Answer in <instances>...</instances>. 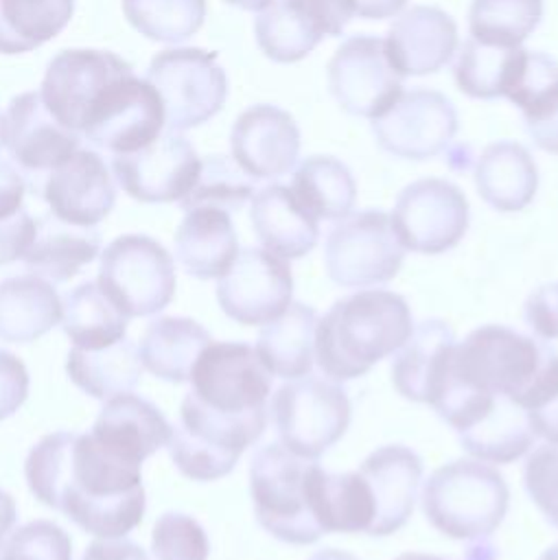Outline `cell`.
Segmentation results:
<instances>
[{
  "label": "cell",
  "mask_w": 558,
  "mask_h": 560,
  "mask_svg": "<svg viewBox=\"0 0 558 560\" xmlns=\"http://www.w3.org/2000/svg\"><path fill=\"white\" fill-rule=\"evenodd\" d=\"M271 378L245 341H210L201 350L166 444L184 477L217 481L234 470L245 448L265 433Z\"/></svg>",
  "instance_id": "obj_1"
},
{
  "label": "cell",
  "mask_w": 558,
  "mask_h": 560,
  "mask_svg": "<svg viewBox=\"0 0 558 560\" xmlns=\"http://www.w3.org/2000/svg\"><path fill=\"white\" fill-rule=\"evenodd\" d=\"M142 464L116 453L92 433L55 431L31 446L24 477L31 494L85 534L123 538L147 510Z\"/></svg>",
  "instance_id": "obj_2"
},
{
  "label": "cell",
  "mask_w": 558,
  "mask_h": 560,
  "mask_svg": "<svg viewBox=\"0 0 558 560\" xmlns=\"http://www.w3.org/2000/svg\"><path fill=\"white\" fill-rule=\"evenodd\" d=\"M442 381L508 398L527 413L558 387V350L545 339L501 324H486L453 346Z\"/></svg>",
  "instance_id": "obj_3"
},
{
  "label": "cell",
  "mask_w": 558,
  "mask_h": 560,
  "mask_svg": "<svg viewBox=\"0 0 558 560\" xmlns=\"http://www.w3.org/2000/svg\"><path fill=\"white\" fill-rule=\"evenodd\" d=\"M411 330L414 317L403 295L387 289H361L317 317L315 361L324 376L352 381L394 354Z\"/></svg>",
  "instance_id": "obj_4"
},
{
  "label": "cell",
  "mask_w": 558,
  "mask_h": 560,
  "mask_svg": "<svg viewBox=\"0 0 558 560\" xmlns=\"http://www.w3.org/2000/svg\"><path fill=\"white\" fill-rule=\"evenodd\" d=\"M422 512L455 540L488 538L503 521L510 490L503 475L481 459H453L435 468L422 486Z\"/></svg>",
  "instance_id": "obj_5"
},
{
  "label": "cell",
  "mask_w": 558,
  "mask_h": 560,
  "mask_svg": "<svg viewBox=\"0 0 558 560\" xmlns=\"http://www.w3.org/2000/svg\"><path fill=\"white\" fill-rule=\"evenodd\" d=\"M315 459L287 451L280 442L260 446L249 462V497L258 525L289 545L317 542L324 532L311 510Z\"/></svg>",
  "instance_id": "obj_6"
},
{
  "label": "cell",
  "mask_w": 558,
  "mask_h": 560,
  "mask_svg": "<svg viewBox=\"0 0 558 560\" xmlns=\"http://www.w3.org/2000/svg\"><path fill=\"white\" fill-rule=\"evenodd\" d=\"M96 284L127 319L149 317L175 295V262L155 238L123 234L101 252Z\"/></svg>",
  "instance_id": "obj_7"
},
{
  "label": "cell",
  "mask_w": 558,
  "mask_h": 560,
  "mask_svg": "<svg viewBox=\"0 0 558 560\" xmlns=\"http://www.w3.org/2000/svg\"><path fill=\"white\" fill-rule=\"evenodd\" d=\"M271 418L287 451L317 459L344 438L350 424V400L341 385L306 374L276 389Z\"/></svg>",
  "instance_id": "obj_8"
},
{
  "label": "cell",
  "mask_w": 558,
  "mask_h": 560,
  "mask_svg": "<svg viewBox=\"0 0 558 560\" xmlns=\"http://www.w3.org/2000/svg\"><path fill=\"white\" fill-rule=\"evenodd\" d=\"M147 81L164 105L166 129L186 131L217 116L228 98V77L217 52L204 48H168L158 52Z\"/></svg>",
  "instance_id": "obj_9"
},
{
  "label": "cell",
  "mask_w": 558,
  "mask_h": 560,
  "mask_svg": "<svg viewBox=\"0 0 558 560\" xmlns=\"http://www.w3.org/2000/svg\"><path fill=\"white\" fill-rule=\"evenodd\" d=\"M400 245L390 214L383 210L350 212L339 219L324 243L328 278L348 289H368L390 282L403 265Z\"/></svg>",
  "instance_id": "obj_10"
},
{
  "label": "cell",
  "mask_w": 558,
  "mask_h": 560,
  "mask_svg": "<svg viewBox=\"0 0 558 560\" xmlns=\"http://www.w3.org/2000/svg\"><path fill=\"white\" fill-rule=\"evenodd\" d=\"M164 127V105L158 90L127 70L98 92L83 118L81 136L116 155L142 149Z\"/></svg>",
  "instance_id": "obj_11"
},
{
  "label": "cell",
  "mask_w": 558,
  "mask_h": 560,
  "mask_svg": "<svg viewBox=\"0 0 558 560\" xmlns=\"http://www.w3.org/2000/svg\"><path fill=\"white\" fill-rule=\"evenodd\" d=\"M390 219L405 249L442 254L455 247L468 230V199L453 182L425 177L398 192Z\"/></svg>",
  "instance_id": "obj_12"
},
{
  "label": "cell",
  "mask_w": 558,
  "mask_h": 560,
  "mask_svg": "<svg viewBox=\"0 0 558 560\" xmlns=\"http://www.w3.org/2000/svg\"><path fill=\"white\" fill-rule=\"evenodd\" d=\"M326 70L333 98L352 116L374 120L403 94V77L392 68L383 39L376 35L344 39Z\"/></svg>",
  "instance_id": "obj_13"
},
{
  "label": "cell",
  "mask_w": 558,
  "mask_h": 560,
  "mask_svg": "<svg viewBox=\"0 0 558 560\" xmlns=\"http://www.w3.org/2000/svg\"><path fill=\"white\" fill-rule=\"evenodd\" d=\"M293 298V276L284 258L265 247H245L217 278L221 311L243 326H265L280 317Z\"/></svg>",
  "instance_id": "obj_14"
},
{
  "label": "cell",
  "mask_w": 558,
  "mask_h": 560,
  "mask_svg": "<svg viewBox=\"0 0 558 560\" xmlns=\"http://www.w3.org/2000/svg\"><path fill=\"white\" fill-rule=\"evenodd\" d=\"M457 133L453 103L435 90L416 88L372 120L376 144L400 160H429L444 153Z\"/></svg>",
  "instance_id": "obj_15"
},
{
  "label": "cell",
  "mask_w": 558,
  "mask_h": 560,
  "mask_svg": "<svg viewBox=\"0 0 558 560\" xmlns=\"http://www.w3.org/2000/svg\"><path fill=\"white\" fill-rule=\"evenodd\" d=\"M120 188L142 203L182 201L197 182L201 158L179 131L166 129L153 142L112 160Z\"/></svg>",
  "instance_id": "obj_16"
},
{
  "label": "cell",
  "mask_w": 558,
  "mask_h": 560,
  "mask_svg": "<svg viewBox=\"0 0 558 560\" xmlns=\"http://www.w3.org/2000/svg\"><path fill=\"white\" fill-rule=\"evenodd\" d=\"M0 144L22 175L42 182L48 171L79 149L81 133L57 122L39 92H24L11 98L7 112L0 116Z\"/></svg>",
  "instance_id": "obj_17"
},
{
  "label": "cell",
  "mask_w": 558,
  "mask_h": 560,
  "mask_svg": "<svg viewBox=\"0 0 558 560\" xmlns=\"http://www.w3.org/2000/svg\"><path fill=\"white\" fill-rule=\"evenodd\" d=\"M127 70L131 66L109 50H61L46 68L39 94L57 122L81 133L83 118L98 92Z\"/></svg>",
  "instance_id": "obj_18"
},
{
  "label": "cell",
  "mask_w": 558,
  "mask_h": 560,
  "mask_svg": "<svg viewBox=\"0 0 558 560\" xmlns=\"http://www.w3.org/2000/svg\"><path fill=\"white\" fill-rule=\"evenodd\" d=\"M37 192L57 219L94 228L116 203V186L105 160L92 149H77L68 160L46 173Z\"/></svg>",
  "instance_id": "obj_19"
},
{
  "label": "cell",
  "mask_w": 558,
  "mask_h": 560,
  "mask_svg": "<svg viewBox=\"0 0 558 560\" xmlns=\"http://www.w3.org/2000/svg\"><path fill=\"white\" fill-rule=\"evenodd\" d=\"M230 151L252 179L282 177L295 166L300 153L298 122L278 105H252L232 125Z\"/></svg>",
  "instance_id": "obj_20"
},
{
  "label": "cell",
  "mask_w": 558,
  "mask_h": 560,
  "mask_svg": "<svg viewBox=\"0 0 558 560\" xmlns=\"http://www.w3.org/2000/svg\"><path fill=\"white\" fill-rule=\"evenodd\" d=\"M383 46L400 77L433 74L451 61L457 48V24L440 7L418 4L394 20Z\"/></svg>",
  "instance_id": "obj_21"
},
{
  "label": "cell",
  "mask_w": 558,
  "mask_h": 560,
  "mask_svg": "<svg viewBox=\"0 0 558 560\" xmlns=\"http://www.w3.org/2000/svg\"><path fill=\"white\" fill-rule=\"evenodd\" d=\"M372 503L374 523L370 536H390L411 516L422 479V459L405 444H385L372 451L359 466Z\"/></svg>",
  "instance_id": "obj_22"
},
{
  "label": "cell",
  "mask_w": 558,
  "mask_h": 560,
  "mask_svg": "<svg viewBox=\"0 0 558 560\" xmlns=\"http://www.w3.org/2000/svg\"><path fill=\"white\" fill-rule=\"evenodd\" d=\"M249 221L263 247L284 260L306 256L319 238L317 219L302 208L284 184H269L254 192Z\"/></svg>",
  "instance_id": "obj_23"
},
{
  "label": "cell",
  "mask_w": 558,
  "mask_h": 560,
  "mask_svg": "<svg viewBox=\"0 0 558 560\" xmlns=\"http://www.w3.org/2000/svg\"><path fill=\"white\" fill-rule=\"evenodd\" d=\"M90 433L127 459L142 464L166 446L171 424L160 407L129 392L105 400Z\"/></svg>",
  "instance_id": "obj_24"
},
{
  "label": "cell",
  "mask_w": 558,
  "mask_h": 560,
  "mask_svg": "<svg viewBox=\"0 0 558 560\" xmlns=\"http://www.w3.org/2000/svg\"><path fill=\"white\" fill-rule=\"evenodd\" d=\"M473 179L477 195L492 210L519 212L538 190V166L523 144L499 140L477 155Z\"/></svg>",
  "instance_id": "obj_25"
},
{
  "label": "cell",
  "mask_w": 558,
  "mask_h": 560,
  "mask_svg": "<svg viewBox=\"0 0 558 560\" xmlns=\"http://www.w3.org/2000/svg\"><path fill=\"white\" fill-rule=\"evenodd\" d=\"M239 254V238L230 212L219 208L186 210L175 232V258L182 269L199 280L219 278Z\"/></svg>",
  "instance_id": "obj_26"
},
{
  "label": "cell",
  "mask_w": 558,
  "mask_h": 560,
  "mask_svg": "<svg viewBox=\"0 0 558 560\" xmlns=\"http://www.w3.org/2000/svg\"><path fill=\"white\" fill-rule=\"evenodd\" d=\"M453 346L455 335L444 319L420 322L394 354V389L407 400L431 402Z\"/></svg>",
  "instance_id": "obj_27"
},
{
  "label": "cell",
  "mask_w": 558,
  "mask_h": 560,
  "mask_svg": "<svg viewBox=\"0 0 558 560\" xmlns=\"http://www.w3.org/2000/svg\"><path fill=\"white\" fill-rule=\"evenodd\" d=\"M101 254V234L94 228L72 225L55 214L35 219V234L22 256L26 269L50 282L74 278Z\"/></svg>",
  "instance_id": "obj_28"
},
{
  "label": "cell",
  "mask_w": 558,
  "mask_h": 560,
  "mask_svg": "<svg viewBox=\"0 0 558 560\" xmlns=\"http://www.w3.org/2000/svg\"><path fill=\"white\" fill-rule=\"evenodd\" d=\"M61 322V298L55 287L35 276L0 280V339L31 343Z\"/></svg>",
  "instance_id": "obj_29"
},
{
  "label": "cell",
  "mask_w": 558,
  "mask_h": 560,
  "mask_svg": "<svg viewBox=\"0 0 558 560\" xmlns=\"http://www.w3.org/2000/svg\"><path fill=\"white\" fill-rule=\"evenodd\" d=\"M311 510L324 534H368L374 523L372 494L361 472H328L317 459L311 470Z\"/></svg>",
  "instance_id": "obj_30"
},
{
  "label": "cell",
  "mask_w": 558,
  "mask_h": 560,
  "mask_svg": "<svg viewBox=\"0 0 558 560\" xmlns=\"http://www.w3.org/2000/svg\"><path fill=\"white\" fill-rule=\"evenodd\" d=\"M142 368L140 350L127 337L103 348L72 346L66 357L68 378L81 392L103 402L133 392L140 383Z\"/></svg>",
  "instance_id": "obj_31"
},
{
  "label": "cell",
  "mask_w": 558,
  "mask_h": 560,
  "mask_svg": "<svg viewBox=\"0 0 558 560\" xmlns=\"http://www.w3.org/2000/svg\"><path fill=\"white\" fill-rule=\"evenodd\" d=\"M212 341L210 332L190 317L164 315L149 322L140 339L142 365L162 381L186 383L201 350Z\"/></svg>",
  "instance_id": "obj_32"
},
{
  "label": "cell",
  "mask_w": 558,
  "mask_h": 560,
  "mask_svg": "<svg viewBox=\"0 0 558 560\" xmlns=\"http://www.w3.org/2000/svg\"><path fill=\"white\" fill-rule=\"evenodd\" d=\"M315 326L317 311L302 302H291L280 317L265 324L254 348L274 376L291 381L311 374Z\"/></svg>",
  "instance_id": "obj_33"
},
{
  "label": "cell",
  "mask_w": 558,
  "mask_h": 560,
  "mask_svg": "<svg viewBox=\"0 0 558 560\" xmlns=\"http://www.w3.org/2000/svg\"><path fill=\"white\" fill-rule=\"evenodd\" d=\"M256 44L276 63L304 59L326 37L324 24L309 0H271L254 22Z\"/></svg>",
  "instance_id": "obj_34"
},
{
  "label": "cell",
  "mask_w": 558,
  "mask_h": 560,
  "mask_svg": "<svg viewBox=\"0 0 558 560\" xmlns=\"http://www.w3.org/2000/svg\"><path fill=\"white\" fill-rule=\"evenodd\" d=\"M289 188L317 221H339L350 214L357 201V182L350 168L333 155L304 158Z\"/></svg>",
  "instance_id": "obj_35"
},
{
  "label": "cell",
  "mask_w": 558,
  "mask_h": 560,
  "mask_svg": "<svg viewBox=\"0 0 558 560\" xmlns=\"http://www.w3.org/2000/svg\"><path fill=\"white\" fill-rule=\"evenodd\" d=\"M61 328L77 348H103L127 337V317L107 300L96 280L61 298Z\"/></svg>",
  "instance_id": "obj_36"
},
{
  "label": "cell",
  "mask_w": 558,
  "mask_h": 560,
  "mask_svg": "<svg viewBox=\"0 0 558 560\" xmlns=\"http://www.w3.org/2000/svg\"><path fill=\"white\" fill-rule=\"evenodd\" d=\"M74 0H0V55H22L57 37Z\"/></svg>",
  "instance_id": "obj_37"
},
{
  "label": "cell",
  "mask_w": 558,
  "mask_h": 560,
  "mask_svg": "<svg viewBox=\"0 0 558 560\" xmlns=\"http://www.w3.org/2000/svg\"><path fill=\"white\" fill-rule=\"evenodd\" d=\"M523 48H497L468 37L453 63V77L462 94L479 101L505 96Z\"/></svg>",
  "instance_id": "obj_38"
},
{
  "label": "cell",
  "mask_w": 558,
  "mask_h": 560,
  "mask_svg": "<svg viewBox=\"0 0 558 560\" xmlns=\"http://www.w3.org/2000/svg\"><path fill=\"white\" fill-rule=\"evenodd\" d=\"M540 20L543 0H473L468 9L470 37L497 48H519Z\"/></svg>",
  "instance_id": "obj_39"
},
{
  "label": "cell",
  "mask_w": 558,
  "mask_h": 560,
  "mask_svg": "<svg viewBox=\"0 0 558 560\" xmlns=\"http://www.w3.org/2000/svg\"><path fill=\"white\" fill-rule=\"evenodd\" d=\"M127 22L147 39L179 44L206 20V0H123Z\"/></svg>",
  "instance_id": "obj_40"
},
{
  "label": "cell",
  "mask_w": 558,
  "mask_h": 560,
  "mask_svg": "<svg viewBox=\"0 0 558 560\" xmlns=\"http://www.w3.org/2000/svg\"><path fill=\"white\" fill-rule=\"evenodd\" d=\"M254 179L232 158L208 155L201 160L195 186L179 206L184 212L201 206L236 212L254 197Z\"/></svg>",
  "instance_id": "obj_41"
},
{
  "label": "cell",
  "mask_w": 558,
  "mask_h": 560,
  "mask_svg": "<svg viewBox=\"0 0 558 560\" xmlns=\"http://www.w3.org/2000/svg\"><path fill=\"white\" fill-rule=\"evenodd\" d=\"M151 551L155 560H208L210 542L195 516L164 512L153 523Z\"/></svg>",
  "instance_id": "obj_42"
},
{
  "label": "cell",
  "mask_w": 558,
  "mask_h": 560,
  "mask_svg": "<svg viewBox=\"0 0 558 560\" xmlns=\"http://www.w3.org/2000/svg\"><path fill=\"white\" fill-rule=\"evenodd\" d=\"M0 560H72V540L57 523L35 518L7 536Z\"/></svg>",
  "instance_id": "obj_43"
},
{
  "label": "cell",
  "mask_w": 558,
  "mask_h": 560,
  "mask_svg": "<svg viewBox=\"0 0 558 560\" xmlns=\"http://www.w3.org/2000/svg\"><path fill=\"white\" fill-rule=\"evenodd\" d=\"M523 486L545 521L558 529V444L545 442L530 453Z\"/></svg>",
  "instance_id": "obj_44"
},
{
  "label": "cell",
  "mask_w": 558,
  "mask_h": 560,
  "mask_svg": "<svg viewBox=\"0 0 558 560\" xmlns=\"http://www.w3.org/2000/svg\"><path fill=\"white\" fill-rule=\"evenodd\" d=\"M519 109L532 142L545 153L558 155V74L536 88Z\"/></svg>",
  "instance_id": "obj_45"
},
{
  "label": "cell",
  "mask_w": 558,
  "mask_h": 560,
  "mask_svg": "<svg viewBox=\"0 0 558 560\" xmlns=\"http://www.w3.org/2000/svg\"><path fill=\"white\" fill-rule=\"evenodd\" d=\"M523 315L538 339H558V282H547L534 289L525 300Z\"/></svg>",
  "instance_id": "obj_46"
},
{
  "label": "cell",
  "mask_w": 558,
  "mask_h": 560,
  "mask_svg": "<svg viewBox=\"0 0 558 560\" xmlns=\"http://www.w3.org/2000/svg\"><path fill=\"white\" fill-rule=\"evenodd\" d=\"M28 396V370L20 357L0 350V420L11 418Z\"/></svg>",
  "instance_id": "obj_47"
},
{
  "label": "cell",
  "mask_w": 558,
  "mask_h": 560,
  "mask_svg": "<svg viewBox=\"0 0 558 560\" xmlns=\"http://www.w3.org/2000/svg\"><path fill=\"white\" fill-rule=\"evenodd\" d=\"M35 234V219L22 208L18 214L0 221V265L22 260Z\"/></svg>",
  "instance_id": "obj_48"
},
{
  "label": "cell",
  "mask_w": 558,
  "mask_h": 560,
  "mask_svg": "<svg viewBox=\"0 0 558 560\" xmlns=\"http://www.w3.org/2000/svg\"><path fill=\"white\" fill-rule=\"evenodd\" d=\"M26 179L22 171L11 162L0 158V221L18 214L24 206Z\"/></svg>",
  "instance_id": "obj_49"
},
{
  "label": "cell",
  "mask_w": 558,
  "mask_h": 560,
  "mask_svg": "<svg viewBox=\"0 0 558 560\" xmlns=\"http://www.w3.org/2000/svg\"><path fill=\"white\" fill-rule=\"evenodd\" d=\"M81 560H149L147 551L125 538H101L85 547Z\"/></svg>",
  "instance_id": "obj_50"
},
{
  "label": "cell",
  "mask_w": 558,
  "mask_h": 560,
  "mask_svg": "<svg viewBox=\"0 0 558 560\" xmlns=\"http://www.w3.org/2000/svg\"><path fill=\"white\" fill-rule=\"evenodd\" d=\"M527 422L534 435L543 438L545 442L558 444V387L551 392V396L545 402L527 411Z\"/></svg>",
  "instance_id": "obj_51"
},
{
  "label": "cell",
  "mask_w": 558,
  "mask_h": 560,
  "mask_svg": "<svg viewBox=\"0 0 558 560\" xmlns=\"http://www.w3.org/2000/svg\"><path fill=\"white\" fill-rule=\"evenodd\" d=\"M407 4V0H354L359 18L365 20H385L396 13Z\"/></svg>",
  "instance_id": "obj_52"
},
{
  "label": "cell",
  "mask_w": 558,
  "mask_h": 560,
  "mask_svg": "<svg viewBox=\"0 0 558 560\" xmlns=\"http://www.w3.org/2000/svg\"><path fill=\"white\" fill-rule=\"evenodd\" d=\"M18 521V505L13 497L0 488V547Z\"/></svg>",
  "instance_id": "obj_53"
},
{
  "label": "cell",
  "mask_w": 558,
  "mask_h": 560,
  "mask_svg": "<svg viewBox=\"0 0 558 560\" xmlns=\"http://www.w3.org/2000/svg\"><path fill=\"white\" fill-rule=\"evenodd\" d=\"M309 560H357V558H354L350 551L328 547V549H319V551H315Z\"/></svg>",
  "instance_id": "obj_54"
},
{
  "label": "cell",
  "mask_w": 558,
  "mask_h": 560,
  "mask_svg": "<svg viewBox=\"0 0 558 560\" xmlns=\"http://www.w3.org/2000/svg\"><path fill=\"white\" fill-rule=\"evenodd\" d=\"M225 2L243 11H258V13L271 4V0H225Z\"/></svg>",
  "instance_id": "obj_55"
},
{
  "label": "cell",
  "mask_w": 558,
  "mask_h": 560,
  "mask_svg": "<svg viewBox=\"0 0 558 560\" xmlns=\"http://www.w3.org/2000/svg\"><path fill=\"white\" fill-rule=\"evenodd\" d=\"M394 560H446V558H440L433 553H422V551H405V553L396 556Z\"/></svg>",
  "instance_id": "obj_56"
},
{
  "label": "cell",
  "mask_w": 558,
  "mask_h": 560,
  "mask_svg": "<svg viewBox=\"0 0 558 560\" xmlns=\"http://www.w3.org/2000/svg\"><path fill=\"white\" fill-rule=\"evenodd\" d=\"M538 560H558V542L551 545V547H547V549L540 553Z\"/></svg>",
  "instance_id": "obj_57"
},
{
  "label": "cell",
  "mask_w": 558,
  "mask_h": 560,
  "mask_svg": "<svg viewBox=\"0 0 558 560\" xmlns=\"http://www.w3.org/2000/svg\"><path fill=\"white\" fill-rule=\"evenodd\" d=\"M0 147H2V144H0Z\"/></svg>",
  "instance_id": "obj_58"
}]
</instances>
